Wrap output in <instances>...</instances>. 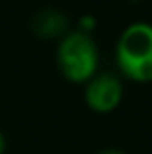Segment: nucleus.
Returning <instances> with one entry per match:
<instances>
[{"instance_id": "obj_2", "label": "nucleus", "mask_w": 152, "mask_h": 154, "mask_svg": "<svg viewBox=\"0 0 152 154\" xmlns=\"http://www.w3.org/2000/svg\"><path fill=\"white\" fill-rule=\"evenodd\" d=\"M57 66L63 77L70 82L82 84L97 74L99 48L91 34L74 31L66 32L57 45Z\"/></svg>"}, {"instance_id": "obj_7", "label": "nucleus", "mask_w": 152, "mask_h": 154, "mask_svg": "<svg viewBox=\"0 0 152 154\" xmlns=\"http://www.w3.org/2000/svg\"><path fill=\"white\" fill-rule=\"evenodd\" d=\"M5 152V138H4V134L0 133V154Z\"/></svg>"}, {"instance_id": "obj_3", "label": "nucleus", "mask_w": 152, "mask_h": 154, "mask_svg": "<svg viewBox=\"0 0 152 154\" xmlns=\"http://www.w3.org/2000/svg\"><path fill=\"white\" fill-rule=\"evenodd\" d=\"M123 97V84L114 74H95L84 90V100L95 113H111Z\"/></svg>"}, {"instance_id": "obj_4", "label": "nucleus", "mask_w": 152, "mask_h": 154, "mask_svg": "<svg viewBox=\"0 0 152 154\" xmlns=\"http://www.w3.org/2000/svg\"><path fill=\"white\" fill-rule=\"evenodd\" d=\"M34 34L43 39L63 38L68 31V18L57 9H41L34 14L31 23Z\"/></svg>"}, {"instance_id": "obj_6", "label": "nucleus", "mask_w": 152, "mask_h": 154, "mask_svg": "<svg viewBox=\"0 0 152 154\" xmlns=\"http://www.w3.org/2000/svg\"><path fill=\"white\" fill-rule=\"evenodd\" d=\"M97 154H123L122 151H118V149H104V151H100V152Z\"/></svg>"}, {"instance_id": "obj_5", "label": "nucleus", "mask_w": 152, "mask_h": 154, "mask_svg": "<svg viewBox=\"0 0 152 154\" xmlns=\"http://www.w3.org/2000/svg\"><path fill=\"white\" fill-rule=\"evenodd\" d=\"M97 27V18L91 16V14H84L79 18V31L81 32H86V34H91V31Z\"/></svg>"}, {"instance_id": "obj_1", "label": "nucleus", "mask_w": 152, "mask_h": 154, "mask_svg": "<svg viewBox=\"0 0 152 154\" xmlns=\"http://www.w3.org/2000/svg\"><path fill=\"white\" fill-rule=\"evenodd\" d=\"M116 66L134 82H152V25L136 22L123 29L116 41Z\"/></svg>"}]
</instances>
